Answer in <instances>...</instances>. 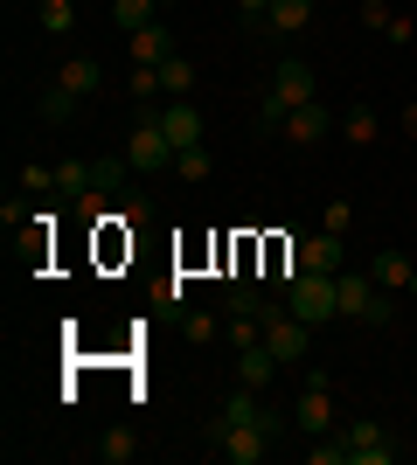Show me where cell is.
<instances>
[{
  "label": "cell",
  "instance_id": "6da1fadb",
  "mask_svg": "<svg viewBox=\"0 0 417 465\" xmlns=\"http://www.w3.org/2000/svg\"><path fill=\"white\" fill-rule=\"evenodd\" d=\"M202 445L216 451V459H230V465H258V459H272V438H264V424H216V417H209Z\"/></svg>",
  "mask_w": 417,
  "mask_h": 465
},
{
  "label": "cell",
  "instance_id": "ffe728a7",
  "mask_svg": "<svg viewBox=\"0 0 417 465\" xmlns=\"http://www.w3.org/2000/svg\"><path fill=\"white\" fill-rule=\"evenodd\" d=\"M223 341H230V348H258L264 320H258V312H223Z\"/></svg>",
  "mask_w": 417,
  "mask_h": 465
},
{
  "label": "cell",
  "instance_id": "e575fe53",
  "mask_svg": "<svg viewBox=\"0 0 417 465\" xmlns=\"http://www.w3.org/2000/svg\"><path fill=\"white\" fill-rule=\"evenodd\" d=\"M403 292H411V299H417V272H411V285H403Z\"/></svg>",
  "mask_w": 417,
  "mask_h": 465
},
{
  "label": "cell",
  "instance_id": "8fae6325",
  "mask_svg": "<svg viewBox=\"0 0 417 465\" xmlns=\"http://www.w3.org/2000/svg\"><path fill=\"white\" fill-rule=\"evenodd\" d=\"M299 272H348V251H341V236L334 230H313V236H299Z\"/></svg>",
  "mask_w": 417,
  "mask_h": 465
},
{
  "label": "cell",
  "instance_id": "9a60e30c",
  "mask_svg": "<svg viewBox=\"0 0 417 465\" xmlns=\"http://www.w3.org/2000/svg\"><path fill=\"white\" fill-rule=\"evenodd\" d=\"M56 84H70L77 97H98V91H104V63H98V56H63Z\"/></svg>",
  "mask_w": 417,
  "mask_h": 465
},
{
  "label": "cell",
  "instance_id": "cb8c5ba5",
  "mask_svg": "<svg viewBox=\"0 0 417 465\" xmlns=\"http://www.w3.org/2000/svg\"><path fill=\"white\" fill-rule=\"evenodd\" d=\"M98 459L104 465H133L139 459V438H133V430H104V438H98Z\"/></svg>",
  "mask_w": 417,
  "mask_h": 465
},
{
  "label": "cell",
  "instance_id": "7a4b0ae2",
  "mask_svg": "<svg viewBox=\"0 0 417 465\" xmlns=\"http://www.w3.org/2000/svg\"><path fill=\"white\" fill-rule=\"evenodd\" d=\"M334 278H341V272H334ZM334 278H327V272H299V278H293V292H285V306H293L306 327H327V320H341Z\"/></svg>",
  "mask_w": 417,
  "mask_h": 465
},
{
  "label": "cell",
  "instance_id": "30bf717a",
  "mask_svg": "<svg viewBox=\"0 0 417 465\" xmlns=\"http://www.w3.org/2000/svg\"><path fill=\"white\" fill-rule=\"evenodd\" d=\"M334 133V112H327V104H299V112H285V125H278V139H285V146H320V139Z\"/></svg>",
  "mask_w": 417,
  "mask_h": 465
},
{
  "label": "cell",
  "instance_id": "4dcf8cb0",
  "mask_svg": "<svg viewBox=\"0 0 417 465\" xmlns=\"http://www.w3.org/2000/svg\"><path fill=\"white\" fill-rule=\"evenodd\" d=\"M362 21H369V28H390V0H362Z\"/></svg>",
  "mask_w": 417,
  "mask_h": 465
},
{
  "label": "cell",
  "instance_id": "277c9868",
  "mask_svg": "<svg viewBox=\"0 0 417 465\" xmlns=\"http://www.w3.org/2000/svg\"><path fill=\"white\" fill-rule=\"evenodd\" d=\"M264 348L278 354V369H299V361H306V348H313V327H306L293 306H278L272 320H264Z\"/></svg>",
  "mask_w": 417,
  "mask_h": 465
},
{
  "label": "cell",
  "instance_id": "4fadbf2b",
  "mask_svg": "<svg viewBox=\"0 0 417 465\" xmlns=\"http://www.w3.org/2000/svg\"><path fill=\"white\" fill-rule=\"evenodd\" d=\"M334 299H341V320H369L376 278H362V272H341V278H334Z\"/></svg>",
  "mask_w": 417,
  "mask_h": 465
},
{
  "label": "cell",
  "instance_id": "d4e9b609",
  "mask_svg": "<svg viewBox=\"0 0 417 465\" xmlns=\"http://www.w3.org/2000/svg\"><path fill=\"white\" fill-rule=\"evenodd\" d=\"M376 133H382V118L369 112V104H348V139H355V146H376Z\"/></svg>",
  "mask_w": 417,
  "mask_h": 465
},
{
  "label": "cell",
  "instance_id": "3957f363",
  "mask_svg": "<svg viewBox=\"0 0 417 465\" xmlns=\"http://www.w3.org/2000/svg\"><path fill=\"white\" fill-rule=\"evenodd\" d=\"M125 167L133 174H174V139L160 133V118H139L125 139Z\"/></svg>",
  "mask_w": 417,
  "mask_h": 465
},
{
  "label": "cell",
  "instance_id": "9c48e42d",
  "mask_svg": "<svg viewBox=\"0 0 417 465\" xmlns=\"http://www.w3.org/2000/svg\"><path fill=\"white\" fill-rule=\"evenodd\" d=\"M125 56H133V70H160L167 56H181V42H174V28H167V21H146V28H133V35H125Z\"/></svg>",
  "mask_w": 417,
  "mask_h": 465
},
{
  "label": "cell",
  "instance_id": "d6986e66",
  "mask_svg": "<svg viewBox=\"0 0 417 465\" xmlns=\"http://www.w3.org/2000/svg\"><path fill=\"white\" fill-rule=\"evenodd\" d=\"M146 21H160V0H112V28H119V35H133Z\"/></svg>",
  "mask_w": 417,
  "mask_h": 465
},
{
  "label": "cell",
  "instance_id": "484cf974",
  "mask_svg": "<svg viewBox=\"0 0 417 465\" xmlns=\"http://www.w3.org/2000/svg\"><path fill=\"white\" fill-rule=\"evenodd\" d=\"M181 341H223L216 312H181Z\"/></svg>",
  "mask_w": 417,
  "mask_h": 465
},
{
  "label": "cell",
  "instance_id": "d590c367",
  "mask_svg": "<svg viewBox=\"0 0 417 465\" xmlns=\"http://www.w3.org/2000/svg\"><path fill=\"white\" fill-rule=\"evenodd\" d=\"M160 7H174V0H160Z\"/></svg>",
  "mask_w": 417,
  "mask_h": 465
},
{
  "label": "cell",
  "instance_id": "7c38bea8",
  "mask_svg": "<svg viewBox=\"0 0 417 465\" xmlns=\"http://www.w3.org/2000/svg\"><path fill=\"white\" fill-rule=\"evenodd\" d=\"M154 118H160V133L174 139V153H181V146H202V112L188 104V97H167Z\"/></svg>",
  "mask_w": 417,
  "mask_h": 465
},
{
  "label": "cell",
  "instance_id": "8992f818",
  "mask_svg": "<svg viewBox=\"0 0 417 465\" xmlns=\"http://www.w3.org/2000/svg\"><path fill=\"white\" fill-rule=\"evenodd\" d=\"M306 21H313V0H272V15L251 21V42H258V49H285Z\"/></svg>",
  "mask_w": 417,
  "mask_h": 465
},
{
  "label": "cell",
  "instance_id": "603a6c76",
  "mask_svg": "<svg viewBox=\"0 0 417 465\" xmlns=\"http://www.w3.org/2000/svg\"><path fill=\"white\" fill-rule=\"evenodd\" d=\"M174 174L181 181H209V174H216V153H209V146H181V153H174Z\"/></svg>",
  "mask_w": 417,
  "mask_h": 465
},
{
  "label": "cell",
  "instance_id": "7402d4cb",
  "mask_svg": "<svg viewBox=\"0 0 417 465\" xmlns=\"http://www.w3.org/2000/svg\"><path fill=\"white\" fill-rule=\"evenodd\" d=\"M160 91H167V97H188V91H195V63H188V56H167V63H160Z\"/></svg>",
  "mask_w": 417,
  "mask_h": 465
},
{
  "label": "cell",
  "instance_id": "44dd1931",
  "mask_svg": "<svg viewBox=\"0 0 417 465\" xmlns=\"http://www.w3.org/2000/svg\"><path fill=\"white\" fill-rule=\"evenodd\" d=\"M35 21H42V35H70L77 28V0H42Z\"/></svg>",
  "mask_w": 417,
  "mask_h": 465
},
{
  "label": "cell",
  "instance_id": "f1b7e54d",
  "mask_svg": "<svg viewBox=\"0 0 417 465\" xmlns=\"http://www.w3.org/2000/svg\"><path fill=\"white\" fill-rule=\"evenodd\" d=\"M390 320H397V299L376 285V299H369V320H362V327H390Z\"/></svg>",
  "mask_w": 417,
  "mask_h": 465
},
{
  "label": "cell",
  "instance_id": "2e32d148",
  "mask_svg": "<svg viewBox=\"0 0 417 465\" xmlns=\"http://www.w3.org/2000/svg\"><path fill=\"white\" fill-rule=\"evenodd\" d=\"M272 375H278V354L264 348V341L258 348H237V382L243 389H272Z\"/></svg>",
  "mask_w": 417,
  "mask_h": 465
},
{
  "label": "cell",
  "instance_id": "f546056e",
  "mask_svg": "<svg viewBox=\"0 0 417 465\" xmlns=\"http://www.w3.org/2000/svg\"><path fill=\"white\" fill-rule=\"evenodd\" d=\"M348 223H355V209H348V202H327V215H320V230L348 236Z\"/></svg>",
  "mask_w": 417,
  "mask_h": 465
},
{
  "label": "cell",
  "instance_id": "d6a6232c",
  "mask_svg": "<svg viewBox=\"0 0 417 465\" xmlns=\"http://www.w3.org/2000/svg\"><path fill=\"white\" fill-rule=\"evenodd\" d=\"M237 15L243 21H264V15H272V0H237Z\"/></svg>",
  "mask_w": 417,
  "mask_h": 465
},
{
  "label": "cell",
  "instance_id": "ac0fdd59",
  "mask_svg": "<svg viewBox=\"0 0 417 465\" xmlns=\"http://www.w3.org/2000/svg\"><path fill=\"white\" fill-rule=\"evenodd\" d=\"M77 104H84V97L70 91V84H49L35 112H42V125H70V118H77Z\"/></svg>",
  "mask_w": 417,
  "mask_h": 465
},
{
  "label": "cell",
  "instance_id": "5b68a950",
  "mask_svg": "<svg viewBox=\"0 0 417 465\" xmlns=\"http://www.w3.org/2000/svg\"><path fill=\"white\" fill-rule=\"evenodd\" d=\"M293 430L299 438H327L334 430V382L327 375H306V389H299V403H293Z\"/></svg>",
  "mask_w": 417,
  "mask_h": 465
},
{
  "label": "cell",
  "instance_id": "52a82bcc",
  "mask_svg": "<svg viewBox=\"0 0 417 465\" xmlns=\"http://www.w3.org/2000/svg\"><path fill=\"white\" fill-rule=\"evenodd\" d=\"M341 438H348V465H397V459H403L397 438H390L376 417H355V424L341 430Z\"/></svg>",
  "mask_w": 417,
  "mask_h": 465
},
{
  "label": "cell",
  "instance_id": "4316f807",
  "mask_svg": "<svg viewBox=\"0 0 417 465\" xmlns=\"http://www.w3.org/2000/svg\"><path fill=\"white\" fill-rule=\"evenodd\" d=\"M119 223H125V230L154 223V194H119Z\"/></svg>",
  "mask_w": 417,
  "mask_h": 465
},
{
  "label": "cell",
  "instance_id": "5bb4252c",
  "mask_svg": "<svg viewBox=\"0 0 417 465\" xmlns=\"http://www.w3.org/2000/svg\"><path fill=\"white\" fill-rule=\"evenodd\" d=\"M411 272H417V264H411V257L397 251V243H382V251L369 257V278H376L382 292H403V285H411Z\"/></svg>",
  "mask_w": 417,
  "mask_h": 465
},
{
  "label": "cell",
  "instance_id": "836d02e7",
  "mask_svg": "<svg viewBox=\"0 0 417 465\" xmlns=\"http://www.w3.org/2000/svg\"><path fill=\"white\" fill-rule=\"evenodd\" d=\"M403 133H411V139H417V104H403Z\"/></svg>",
  "mask_w": 417,
  "mask_h": 465
},
{
  "label": "cell",
  "instance_id": "83f0119b",
  "mask_svg": "<svg viewBox=\"0 0 417 465\" xmlns=\"http://www.w3.org/2000/svg\"><path fill=\"white\" fill-rule=\"evenodd\" d=\"M306 459H313V465H348V438H334V430H327V445H313Z\"/></svg>",
  "mask_w": 417,
  "mask_h": 465
},
{
  "label": "cell",
  "instance_id": "ba28073f",
  "mask_svg": "<svg viewBox=\"0 0 417 465\" xmlns=\"http://www.w3.org/2000/svg\"><path fill=\"white\" fill-rule=\"evenodd\" d=\"M264 91H272L285 112H299V104H313V97H320V84H313V70H306L299 56H278V63H272V84H264Z\"/></svg>",
  "mask_w": 417,
  "mask_h": 465
},
{
  "label": "cell",
  "instance_id": "1f68e13d",
  "mask_svg": "<svg viewBox=\"0 0 417 465\" xmlns=\"http://www.w3.org/2000/svg\"><path fill=\"white\" fill-rule=\"evenodd\" d=\"M382 35H390V42H397V49H403V42H411L417 28H411V15H390V28H382Z\"/></svg>",
  "mask_w": 417,
  "mask_h": 465
},
{
  "label": "cell",
  "instance_id": "e0dca14e",
  "mask_svg": "<svg viewBox=\"0 0 417 465\" xmlns=\"http://www.w3.org/2000/svg\"><path fill=\"white\" fill-rule=\"evenodd\" d=\"M56 194H70V202L98 194V160H56Z\"/></svg>",
  "mask_w": 417,
  "mask_h": 465
}]
</instances>
